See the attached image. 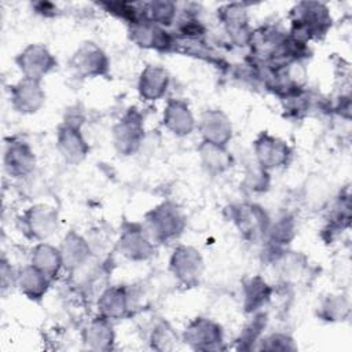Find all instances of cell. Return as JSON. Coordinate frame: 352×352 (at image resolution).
I'll use <instances>...</instances> for the list:
<instances>
[{"label": "cell", "mask_w": 352, "mask_h": 352, "mask_svg": "<svg viewBox=\"0 0 352 352\" xmlns=\"http://www.w3.org/2000/svg\"><path fill=\"white\" fill-rule=\"evenodd\" d=\"M290 15V36L304 43L324 36L331 28V15L323 3L301 1L293 7Z\"/></svg>", "instance_id": "obj_1"}, {"label": "cell", "mask_w": 352, "mask_h": 352, "mask_svg": "<svg viewBox=\"0 0 352 352\" xmlns=\"http://www.w3.org/2000/svg\"><path fill=\"white\" fill-rule=\"evenodd\" d=\"M143 226L154 242L166 243L183 234L186 219L177 205L162 202L146 213Z\"/></svg>", "instance_id": "obj_2"}, {"label": "cell", "mask_w": 352, "mask_h": 352, "mask_svg": "<svg viewBox=\"0 0 352 352\" xmlns=\"http://www.w3.org/2000/svg\"><path fill=\"white\" fill-rule=\"evenodd\" d=\"M227 212L230 213V220L245 239L250 242L265 239L272 220L264 208L254 202H239L228 206Z\"/></svg>", "instance_id": "obj_3"}, {"label": "cell", "mask_w": 352, "mask_h": 352, "mask_svg": "<svg viewBox=\"0 0 352 352\" xmlns=\"http://www.w3.org/2000/svg\"><path fill=\"white\" fill-rule=\"evenodd\" d=\"M19 228L26 238L37 242H44L58 228V212L55 208L37 204L28 208L19 217Z\"/></svg>", "instance_id": "obj_4"}, {"label": "cell", "mask_w": 352, "mask_h": 352, "mask_svg": "<svg viewBox=\"0 0 352 352\" xmlns=\"http://www.w3.org/2000/svg\"><path fill=\"white\" fill-rule=\"evenodd\" d=\"M144 140V124L140 111L131 107L114 125L113 142L122 155L135 154Z\"/></svg>", "instance_id": "obj_5"}, {"label": "cell", "mask_w": 352, "mask_h": 352, "mask_svg": "<svg viewBox=\"0 0 352 352\" xmlns=\"http://www.w3.org/2000/svg\"><path fill=\"white\" fill-rule=\"evenodd\" d=\"M205 263L201 253L186 245H179L169 260V271L175 279L187 287L197 286L202 278Z\"/></svg>", "instance_id": "obj_6"}, {"label": "cell", "mask_w": 352, "mask_h": 352, "mask_svg": "<svg viewBox=\"0 0 352 352\" xmlns=\"http://www.w3.org/2000/svg\"><path fill=\"white\" fill-rule=\"evenodd\" d=\"M81 117L70 116L58 128V150L65 161L70 164L81 162L89 153V146L81 132Z\"/></svg>", "instance_id": "obj_7"}, {"label": "cell", "mask_w": 352, "mask_h": 352, "mask_svg": "<svg viewBox=\"0 0 352 352\" xmlns=\"http://www.w3.org/2000/svg\"><path fill=\"white\" fill-rule=\"evenodd\" d=\"M183 341L197 351L224 349L221 326L208 318L192 319L183 333Z\"/></svg>", "instance_id": "obj_8"}, {"label": "cell", "mask_w": 352, "mask_h": 352, "mask_svg": "<svg viewBox=\"0 0 352 352\" xmlns=\"http://www.w3.org/2000/svg\"><path fill=\"white\" fill-rule=\"evenodd\" d=\"M70 66L77 76L82 78H94L107 74L110 60L98 44L94 41H85L73 54Z\"/></svg>", "instance_id": "obj_9"}, {"label": "cell", "mask_w": 352, "mask_h": 352, "mask_svg": "<svg viewBox=\"0 0 352 352\" xmlns=\"http://www.w3.org/2000/svg\"><path fill=\"white\" fill-rule=\"evenodd\" d=\"M253 151L256 164L268 172L271 169H278L287 165L292 157V148L289 147L287 142L268 132H261L256 138L253 143Z\"/></svg>", "instance_id": "obj_10"}, {"label": "cell", "mask_w": 352, "mask_h": 352, "mask_svg": "<svg viewBox=\"0 0 352 352\" xmlns=\"http://www.w3.org/2000/svg\"><path fill=\"white\" fill-rule=\"evenodd\" d=\"M15 63L23 77L41 81L56 67V59L43 44H29L15 58Z\"/></svg>", "instance_id": "obj_11"}, {"label": "cell", "mask_w": 352, "mask_h": 352, "mask_svg": "<svg viewBox=\"0 0 352 352\" xmlns=\"http://www.w3.org/2000/svg\"><path fill=\"white\" fill-rule=\"evenodd\" d=\"M120 254L132 261L147 260L154 253V241L143 224H125L117 241Z\"/></svg>", "instance_id": "obj_12"}, {"label": "cell", "mask_w": 352, "mask_h": 352, "mask_svg": "<svg viewBox=\"0 0 352 352\" xmlns=\"http://www.w3.org/2000/svg\"><path fill=\"white\" fill-rule=\"evenodd\" d=\"M36 155L30 144L18 138H10L4 144V169L15 179H25L34 170Z\"/></svg>", "instance_id": "obj_13"}, {"label": "cell", "mask_w": 352, "mask_h": 352, "mask_svg": "<svg viewBox=\"0 0 352 352\" xmlns=\"http://www.w3.org/2000/svg\"><path fill=\"white\" fill-rule=\"evenodd\" d=\"M133 293L124 285L109 286L98 297L99 315L109 319H122L132 314L135 307Z\"/></svg>", "instance_id": "obj_14"}, {"label": "cell", "mask_w": 352, "mask_h": 352, "mask_svg": "<svg viewBox=\"0 0 352 352\" xmlns=\"http://www.w3.org/2000/svg\"><path fill=\"white\" fill-rule=\"evenodd\" d=\"M129 36L139 47L157 51H170L176 44V37L170 34L166 28H162L148 19L131 23Z\"/></svg>", "instance_id": "obj_15"}, {"label": "cell", "mask_w": 352, "mask_h": 352, "mask_svg": "<svg viewBox=\"0 0 352 352\" xmlns=\"http://www.w3.org/2000/svg\"><path fill=\"white\" fill-rule=\"evenodd\" d=\"M11 106L22 114H33L38 111L45 102V92L41 81L22 77L10 89Z\"/></svg>", "instance_id": "obj_16"}, {"label": "cell", "mask_w": 352, "mask_h": 352, "mask_svg": "<svg viewBox=\"0 0 352 352\" xmlns=\"http://www.w3.org/2000/svg\"><path fill=\"white\" fill-rule=\"evenodd\" d=\"M197 128L204 142L227 146L232 139V124L228 116L219 109H208L202 113Z\"/></svg>", "instance_id": "obj_17"}, {"label": "cell", "mask_w": 352, "mask_h": 352, "mask_svg": "<svg viewBox=\"0 0 352 352\" xmlns=\"http://www.w3.org/2000/svg\"><path fill=\"white\" fill-rule=\"evenodd\" d=\"M219 19L221 21L231 41L236 45L249 44L253 30H250L248 12L242 4L232 3L224 6L219 10Z\"/></svg>", "instance_id": "obj_18"}, {"label": "cell", "mask_w": 352, "mask_h": 352, "mask_svg": "<svg viewBox=\"0 0 352 352\" xmlns=\"http://www.w3.org/2000/svg\"><path fill=\"white\" fill-rule=\"evenodd\" d=\"M162 122L164 126L176 136H187L197 128V121L188 103L179 98L166 102Z\"/></svg>", "instance_id": "obj_19"}, {"label": "cell", "mask_w": 352, "mask_h": 352, "mask_svg": "<svg viewBox=\"0 0 352 352\" xmlns=\"http://www.w3.org/2000/svg\"><path fill=\"white\" fill-rule=\"evenodd\" d=\"M59 249L63 258V270L67 272H74L84 268L92 256L88 241L74 231H70L63 238Z\"/></svg>", "instance_id": "obj_20"}, {"label": "cell", "mask_w": 352, "mask_h": 352, "mask_svg": "<svg viewBox=\"0 0 352 352\" xmlns=\"http://www.w3.org/2000/svg\"><path fill=\"white\" fill-rule=\"evenodd\" d=\"M169 82L170 77L166 69L158 65H147L140 73L138 81V91L144 100L154 102L161 99L166 94Z\"/></svg>", "instance_id": "obj_21"}, {"label": "cell", "mask_w": 352, "mask_h": 352, "mask_svg": "<svg viewBox=\"0 0 352 352\" xmlns=\"http://www.w3.org/2000/svg\"><path fill=\"white\" fill-rule=\"evenodd\" d=\"M30 264L41 271L47 278L55 280L63 270L60 249L47 242H37L32 249Z\"/></svg>", "instance_id": "obj_22"}, {"label": "cell", "mask_w": 352, "mask_h": 352, "mask_svg": "<svg viewBox=\"0 0 352 352\" xmlns=\"http://www.w3.org/2000/svg\"><path fill=\"white\" fill-rule=\"evenodd\" d=\"M51 279L47 278L32 264L23 267L16 272L15 285L29 300L40 301L51 286Z\"/></svg>", "instance_id": "obj_23"}, {"label": "cell", "mask_w": 352, "mask_h": 352, "mask_svg": "<svg viewBox=\"0 0 352 352\" xmlns=\"http://www.w3.org/2000/svg\"><path fill=\"white\" fill-rule=\"evenodd\" d=\"M82 340L89 349L95 351H109L114 344V330L111 320L96 316L89 320L82 330Z\"/></svg>", "instance_id": "obj_24"}, {"label": "cell", "mask_w": 352, "mask_h": 352, "mask_svg": "<svg viewBox=\"0 0 352 352\" xmlns=\"http://www.w3.org/2000/svg\"><path fill=\"white\" fill-rule=\"evenodd\" d=\"M272 296V287L260 276H252L243 282L242 298L248 314H256L265 307Z\"/></svg>", "instance_id": "obj_25"}, {"label": "cell", "mask_w": 352, "mask_h": 352, "mask_svg": "<svg viewBox=\"0 0 352 352\" xmlns=\"http://www.w3.org/2000/svg\"><path fill=\"white\" fill-rule=\"evenodd\" d=\"M198 153L202 166L209 173L219 175L232 166V155L227 150V146H220L202 140L198 146Z\"/></svg>", "instance_id": "obj_26"}, {"label": "cell", "mask_w": 352, "mask_h": 352, "mask_svg": "<svg viewBox=\"0 0 352 352\" xmlns=\"http://www.w3.org/2000/svg\"><path fill=\"white\" fill-rule=\"evenodd\" d=\"M330 197H331V188L324 179L312 177L311 180H307V184L304 186V194H302V199L307 204V206L320 210L329 204Z\"/></svg>", "instance_id": "obj_27"}, {"label": "cell", "mask_w": 352, "mask_h": 352, "mask_svg": "<svg viewBox=\"0 0 352 352\" xmlns=\"http://www.w3.org/2000/svg\"><path fill=\"white\" fill-rule=\"evenodd\" d=\"M144 15L146 19L162 26H170L176 19L177 6L172 1H150L144 3Z\"/></svg>", "instance_id": "obj_28"}, {"label": "cell", "mask_w": 352, "mask_h": 352, "mask_svg": "<svg viewBox=\"0 0 352 352\" xmlns=\"http://www.w3.org/2000/svg\"><path fill=\"white\" fill-rule=\"evenodd\" d=\"M349 315V301L346 297L337 294L329 296L319 307V316L327 322L344 320Z\"/></svg>", "instance_id": "obj_29"}, {"label": "cell", "mask_w": 352, "mask_h": 352, "mask_svg": "<svg viewBox=\"0 0 352 352\" xmlns=\"http://www.w3.org/2000/svg\"><path fill=\"white\" fill-rule=\"evenodd\" d=\"M150 342L151 346L158 351L173 349L177 344V334L168 322L161 320L154 324L153 330L150 331Z\"/></svg>", "instance_id": "obj_30"}, {"label": "cell", "mask_w": 352, "mask_h": 352, "mask_svg": "<svg viewBox=\"0 0 352 352\" xmlns=\"http://www.w3.org/2000/svg\"><path fill=\"white\" fill-rule=\"evenodd\" d=\"M267 316L263 312H256L253 320L241 331L239 338L236 340L241 345V349H254L256 344L261 338V331L265 329Z\"/></svg>", "instance_id": "obj_31"}, {"label": "cell", "mask_w": 352, "mask_h": 352, "mask_svg": "<svg viewBox=\"0 0 352 352\" xmlns=\"http://www.w3.org/2000/svg\"><path fill=\"white\" fill-rule=\"evenodd\" d=\"M243 184L246 186L245 188H248L252 192L265 191L270 184V173L268 170L263 169L258 164H254V166H252L246 172Z\"/></svg>", "instance_id": "obj_32"}, {"label": "cell", "mask_w": 352, "mask_h": 352, "mask_svg": "<svg viewBox=\"0 0 352 352\" xmlns=\"http://www.w3.org/2000/svg\"><path fill=\"white\" fill-rule=\"evenodd\" d=\"M260 345L256 346V349H267V351H289V349H296L294 340L283 333H274L270 334L264 338H260L258 342Z\"/></svg>", "instance_id": "obj_33"}]
</instances>
